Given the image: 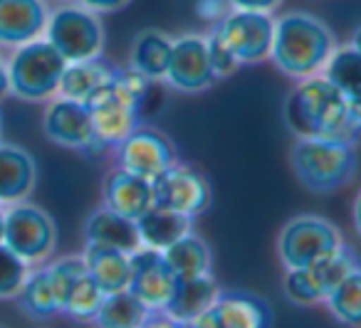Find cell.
<instances>
[{
    "mask_svg": "<svg viewBox=\"0 0 361 328\" xmlns=\"http://www.w3.org/2000/svg\"><path fill=\"white\" fill-rule=\"evenodd\" d=\"M354 144L329 139H297L292 146V168L295 175L312 193H336L349 185L356 175Z\"/></svg>",
    "mask_w": 361,
    "mask_h": 328,
    "instance_id": "3",
    "label": "cell"
},
{
    "mask_svg": "<svg viewBox=\"0 0 361 328\" xmlns=\"http://www.w3.org/2000/svg\"><path fill=\"white\" fill-rule=\"evenodd\" d=\"M37 183V163L30 151L0 141V208L27 200Z\"/></svg>",
    "mask_w": 361,
    "mask_h": 328,
    "instance_id": "17",
    "label": "cell"
},
{
    "mask_svg": "<svg viewBox=\"0 0 361 328\" xmlns=\"http://www.w3.org/2000/svg\"><path fill=\"white\" fill-rule=\"evenodd\" d=\"M116 75V67L111 62L102 57H94V60H85V62H70L62 72L60 80V89H57V96H65V99H75V101H87L97 94L104 84H109L111 77Z\"/></svg>",
    "mask_w": 361,
    "mask_h": 328,
    "instance_id": "19",
    "label": "cell"
},
{
    "mask_svg": "<svg viewBox=\"0 0 361 328\" xmlns=\"http://www.w3.org/2000/svg\"><path fill=\"white\" fill-rule=\"evenodd\" d=\"M231 11H255V13H275L282 0H228Z\"/></svg>",
    "mask_w": 361,
    "mask_h": 328,
    "instance_id": "35",
    "label": "cell"
},
{
    "mask_svg": "<svg viewBox=\"0 0 361 328\" xmlns=\"http://www.w3.org/2000/svg\"><path fill=\"white\" fill-rule=\"evenodd\" d=\"M351 220H354V229L359 232V237H361V193L356 195V200H354V208H351Z\"/></svg>",
    "mask_w": 361,
    "mask_h": 328,
    "instance_id": "38",
    "label": "cell"
},
{
    "mask_svg": "<svg viewBox=\"0 0 361 328\" xmlns=\"http://www.w3.org/2000/svg\"><path fill=\"white\" fill-rule=\"evenodd\" d=\"M67 60L45 40L27 42L16 47V52L8 60V80H11V94L25 101L50 99L60 89L62 72Z\"/></svg>",
    "mask_w": 361,
    "mask_h": 328,
    "instance_id": "4",
    "label": "cell"
},
{
    "mask_svg": "<svg viewBox=\"0 0 361 328\" xmlns=\"http://www.w3.org/2000/svg\"><path fill=\"white\" fill-rule=\"evenodd\" d=\"M0 244H3V208H0Z\"/></svg>",
    "mask_w": 361,
    "mask_h": 328,
    "instance_id": "41",
    "label": "cell"
},
{
    "mask_svg": "<svg viewBox=\"0 0 361 328\" xmlns=\"http://www.w3.org/2000/svg\"><path fill=\"white\" fill-rule=\"evenodd\" d=\"M151 313L154 311L126 289V291L106 294L94 323L97 328H144Z\"/></svg>",
    "mask_w": 361,
    "mask_h": 328,
    "instance_id": "27",
    "label": "cell"
},
{
    "mask_svg": "<svg viewBox=\"0 0 361 328\" xmlns=\"http://www.w3.org/2000/svg\"><path fill=\"white\" fill-rule=\"evenodd\" d=\"M351 47H354L356 52H361V25H356L354 27V32H351V42H349Z\"/></svg>",
    "mask_w": 361,
    "mask_h": 328,
    "instance_id": "40",
    "label": "cell"
},
{
    "mask_svg": "<svg viewBox=\"0 0 361 328\" xmlns=\"http://www.w3.org/2000/svg\"><path fill=\"white\" fill-rule=\"evenodd\" d=\"M188 328H270L272 308L265 298L252 291H221L213 306Z\"/></svg>",
    "mask_w": 361,
    "mask_h": 328,
    "instance_id": "13",
    "label": "cell"
},
{
    "mask_svg": "<svg viewBox=\"0 0 361 328\" xmlns=\"http://www.w3.org/2000/svg\"><path fill=\"white\" fill-rule=\"evenodd\" d=\"M164 82L180 94H201L216 84L208 60V40L201 32H183L173 37Z\"/></svg>",
    "mask_w": 361,
    "mask_h": 328,
    "instance_id": "9",
    "label": "cell"
},
{
    "mask_svg": "<svg viewBox=\"0 0 361 328\" xmlns=\"http://www.w3.org/2000/svg\"><path fill=\"white\" fill-rule=\"evenodd\" d=\"M341 242V232L329 220L319 215H297L280 229L277 254L285 269H305Z\"/></svg>",
    "mask_w": 361,
    "mask_h": 328,
    "instance_id": "8",
    "label": "cell"
},
{
    "mask_svg": "<svg viewBox=\"0 0 361 328\" xmlns=\"http://www.w3.org/2000/svg\"><path fill=\"white\" fill-rule=\"evenodd\" d=\"M218 294H221V286H218V282L211 274L186 279V282H178L171 301L166 303L164 313L173 318V321L191 323L193 318H198L203 311H208L213 306Z\"/></svg>",
    "mask_w": 361,
    "mask_h": 328,
    "instance_id": "22",
    "label": "cell"
},
{
    "mask_svg": "<svg viewBox=\"0 0 361 328\" xmlns=\"http://www.w3.org/2000/svg\"><path fill=\"white\" fill-rule=\"evenodd\" d=\"M272 32H275L272 13L255 11H228L211 27V35L235 57L240 67L270 60Z\"/></svg>",
    "mask_w": 361,
    "mask_h": 328,
    "instance_id": "7",
    "label": "cell"
},
{
    "mask_svg": "<svg viewBox=\"0 0 361 328\" xmlns=\"http://www.w3.org/2000/svg\"><path fill=\"white\" fill-rule=\"evenodd\" d=\"M144 328H188V326L186 323H180V321H173V318L166 316L164 311H154Z\"/></svg>",
    "mask_w": 361,
    "mask_h": 328,
    "instance_id": "36",
    "label": "cell"
},
{
    "mask_svg": "<svg viewBox=\"0 0 361 328\" xmlns=\"http://www.w3.org/2000/svg\"><path fill=\"white\" fill-rule=\"evenodd\" d=\"M0 134H3V121H0Z\"/></svg>",
    "mask_w": 361,
    "mask_h": 328,
    "instance_id": "42",
    "label": "cell"
},
{
    "mask_svg": "<svg viewBox=\"0 0 361 328\" xmlns=\"http://www.w3.org/2000/svg\"><path fill=\"white\" fill-rule=\"evenodd\" d=\"M326 308L339 323L361 328V264L351 269L326 296Z\"/></svg>",
    "mask_w": 361,
    "mask_h": 328,
    "instance_id": "29",
    "label": "cell"
},
{
    "mask_svg": "<svg viewBox=\"0 0 361 328\" xmlns=\"http://www.w3.org/2000/svg\"><path fill=\"white\" fill-rule=\"evenodd\" d=\"M45 0H0V47H20L45 35Z\"/></svg>",
    "mask_w": 361,
    "mask_h": 328,
    "instance_id": "15",
    "label": "cell"
},
{
    "mask_svg": "<svg viewBox=\"0 0 361 328\" xmlns=\"http://www.w3.org/2000/svg\"><path fill=\"white\" fill-rule=\"evenodd\" d=\"M231 11L228 0H196V13L201 20H208L216 25L226 13Z\"/></svg>",
    "mask_w": 361,
    "mask_h": 328,
    "instance_id": "33",
    "label": "cell"
},
{
    "mask_svg": "<svg viewBox=\"0 0 361 328\" xmlns=\"http://www.w3.org/2000/svg\"><path fill=\"white\" fill-rule=\"evenodd\" d=\"M16 298L23 311H25V316H30L32 321H47V318L60 313V298H57L45 264L30 269V274H27L25 284H23Z\"/></svg>",
    "mask_w": 361,
    "mask_h": 328,
    "instance_id": "26",
    "label": "cell"
},
{
    "mask_svg": "<svg viewBox=\"0 0 361 328\" xmlns=\"http://www.w3.org/2000/svg\"><path fill=\"white\" fill-rule=\"evenodd\" d=\"M32 267H27L18 254H13L6 244H0V301L3 298H16L18 291L25 284Z\"/></svg>",
    "mask_w": 361,
    "mask_h": 328,
    "instance_id": "31",
    "label": "cell"
},
{
    "mask_svg": "<svg viewBox=\"0 0 361 328\" xmlns=\"http://www.w3.org/2000/svg\"><path fill=\"white\" fill-rule=\"evenodd\" d=\"M102 198H104V208L136 222L141 215H146L154 208V185H151V180L114 168L104 178Z\"/></svg>",
    "mask_w": 361,
    "mask_h": 328,
    "instance_id": "16",
    "label": "cell"
},
{
    "mask_svg": "<svg viewBox=\"0 0 361 328\" xmlns=\"http://www.w3.org/2000/svg\"><path fill=\"white\" fill-rule=\"evenodd\" d=\"M82 8L97 13V15H109V13H119L129 6L131 0H77Z\"/></svg>",
    "mask_w": 361,
    "mask_h": 328,
    "instance_id": "34",
    "label": "cell"
},
{
    "mask_svg": "<svg viewBox=\"0 0 361 328\" xmlns=\"http://www.w3.org/2000/svg\"><path fill=\"white\" fill-rule=\"evenodd\" d=\"M11 92V80H8V62L0 57V99Z\"/></svg>",
    "mask_w": 361,
    "mask_h": 328,
    "instance_id": "37",
    "label": "cell"
},
{
    "mask_svg": "<svg viewBox=\"0 0 361 328\" xmlns=\"http://www.w3.org/2000/svg\"><path fill=\"white\" fill-rule=\"evenodd\" d=\"M349 111H351V119H354L356 126L361 129V96H356V99H349Z\"/></svg>",
    "mask_w": 361,
    "mask_h": 328,
    "instance_id": "39",
    "label": "cell"
},
{
    "mask_svg": "<svg viewBox=\"0 0 361 328\" xmlns=\"http://www.w3.org/2000/svg\"><path fill=\"white\" fill-rule=\"evenodd\" d=\"M176 286H178V279L166 264L164 252L149 247H139L136 252H131L129 291L139 296L151 311H164Z\"/></svg>",
    "mask_w": 361,
    "mask_h": 328,
    "instance_id": "14",
    "label": "cell"
},
{
    "mask_svg": "<svg viewBox=\"0 0 361 328\" xmlns=\"http://www.w3.org/2000/svg\"><path fill=\"white\" fill-rule=\"evenodd\" d=\"M336 42L329 25L312 13H285L275 18L270 60L282 75L292 80L322 75Z\"/></svg>",
    "mask_w": 361,
    "mask_h": 328,
    "instance_id": "2",
    "label": "cell"
},
{
    "mask_svg": "<svg viewBox=\"0 0 361 328\" xmlns=\"http://www.w3.org/2000/svg\"><path fill=\"white\" fill-rule=\"evenodd\" d=\"M116 153V168L134 173L139 178L154 180L164 173L169 165L176 163V149L164 134L149 126H139L134 134H129L119 146Z\"/></svg>",
    "mask_w": 361,
    "mask_h": 328,
    "instance_id": "12",
    "label": "cell"
},
{
    "mask_svg": "<svg viewBox=\"0 0 361 328\" xmlns=\"http://www.w3.org/2000/svg\"><path fill=\"white\" fill-rule=\"evenodd\" d=\"M85 264L90 277L99 284L104 294L126 291L131 284V254L119 249L102 247V244H85Z\"/></svg>",
    "mask_w": 361,
    "mask_h": 328,
    "instance_id": "20",
    "label": "cell"
},
{
    "mask_svg": "<svg viewBox=\"0 0 361 328\" xmlns=\"http://www.w3.org/2000/svg\"><path fill=\"white\" fill-rule=\"evenodd\" d=\"M164 259L178 282L211 274V264H213L211 247L196 232H188L186 237H180L169 249H164Z\"/></svg>",
    "mask_w": 361,
    "mask_h": 328,
    "instance_id": "25",
    "label": "cell"
},
{
    "mask_svg": "<svg viewBox=\"0 0 361 328\" xmlns=\"http://www.w3.org/2000/svg\"><path fill=\"white\" fill-rule=\"evenodd\" d=\"M171 45H173V37L154 30V27L136 32L129 47V67L144 75L149 82L164 80L171 57Z\"/></svg>",
    "mask_w": 361,
    "mask_h": 328,
    "instance_id": "23",
    "label": "cell"
},
{
    "mask_svg": "<svg viewBox=\"0 0 361 328\" xmlns=\"http://www.w3.org/2000/svg\"><path fill=\"white\" fill-rule=\"evenodd\" d=\"M104 296L106 294L99 289V284L90 277V272L85 277H80L75 282V286L70 289L67 294L65 303H62V311L67 318L72 321H80V323H94L97 313H99L102 303H104Z\"/></svg>",
    "mask_w": 361,
    "mask_h": 328,
    "instance_id": "30",
    "label": "cell"
},
{
    "mask_svg": "<svg viewBox=\"0 0 361 328\" xmlns=\"http://www.w3.org/2000/svg\"><path fill=\"white\" fill-rule=\"evenodd\" d=\"M85 242L102 244V247L119 249V252H136L141 247L136 222L124 215H116L109 208H97L85 222Z\"/></svg>",
    "mask_w": 361,
    "mask_h": 328,
    "instance_id": "18",
    "label": "cell"
},
{
    "mask_svg": "<svg viewBox=\"0 0 361 328\" xmlns=\"http://www.w3.org/2000/svg\"><path fill=\"white\" fill-rule=\"evenodd\" d=\"M3 244L27 267H40L57 247L55 220L25 200L8 205V210H3Z\"/></svg>",
    "mask_w": 361,
    "mask_h": 328,
    "instance_id": "5",
    "label": "cell"
},
{
    "mask_svg": "<svg viewBox=\"0 0 361 328\" xmlns=\"http://www.w3.org/2000/svg\"><path fill=\"white\" fill-rule=\"evenodd\" d=\"M285 124L297 139H329L356 144L361 129L351 119L349 101L322 75L300 80L285 99Z\"/></svg>",
    "mask_w": 361,
    "mask_h": 328,
    "instance_id": "1",
    "label": "cell"
},
{
    "mask_svg": "<svg viewBox=\"0 0 361 328\" xmlns=\"http://www.w3.org/2000/svg\"><path fill=\"white\" fill-rule=\"evenodd\" d=\"M136 229H139L141 247L164 252L173 242H178L180 237H186L188 232H193V220L186 217V215L173 213V210L154 205L149 213L136 220Z\"/></svg>",
    "mask_w": 361,
    "mask_h": 328,
    "instance_id": "21",
    "label": "cell"
},
{
    "mask_svg": "<svg viewBox=\"0 0 361 328\" xmlns=\"http://www.w3.org/2000/svg\"><path fill=\"white\" fill-rule=\"evenodd\" d=\"M45 40L65 57L67 65L94 60L104 52V25L97 13L82 8L80 3L60 6L50 11Z\"/></svg>",
    "mask_w": 361,
    "mask_h": 328,
    "instance_id": "6",
    "label": "cell"
},
{
    "mask_svg": "<svg viewBox=\"0 0 361 328\" xmlns=\"http://www.w3.org/2000/svg\"><path fill=\"white\" fill-rule=\"evenodd\" d=\"M206 40H208V60H211V70H213V75H216V80H226V77H231L233 72L240 67L238 65V60L216 40V37L211 35V32L206 35Z\"/></svg>",
    "mask_w": 361,
    "mask_h": 328,
    "instance_id": "32",
    "label": "cell"
},
{
    "mask_svg": "<svg viewBox=\"0 0 361 328\" xmlns=\"http://www.w3.org/2000/svg\"><path fill=\"white\" fill-rule=\"evenodd\" d=\"M359 264L361 262H359V257H356L354 249H351L346 242H341L339 247H334L331 252H326L324 257L317 259L314 264L305 267V274H307V279H310V284H312V289H314L319 303H324L326 296L331 294V289H334L336 284H339L341 279L351 272V269L359 267Z\"/></svg>",
    "mask_w": 361,
    "mask_h": 328,
    "instance_id": "24",
    "label": "cell"
},
{
    "mask_svg": "<svg viewBox=\"0 0 361 328\" xmlns=\"http://www.w3.org/2000/svg\"><path fill=\"white\" fill-rule=\"evenodd\" d=\"M42 131L52 144L62 146V149L82 151L87 156L104 153V149L97 144L90 109L82 101L65 99V96L52 99L42 116Z\"/></svg>",
    "mask_w": 361,
    "mask_h": 328,
    "instance_id": "11",
    "label": "cell"
},
{
    "mask_svg": "<svg viewBox=\"0 0 361 328\" xmlns=\"http://www.w3.org/2000/svg\"><path fill=\"white\" fill-rule=\"evenodd\" d=\"M322 77L339 94H344L346 101L361 96V52L351 45H336L322 70Z\"/></svg>",
    "mask_w": 361,
    "mask_h": 328,
    "instance_id": "28",
    "label": "cell"
},
{
    "mask_svg": "<svg viewBox=\"0 0 361 328\" xmlns=\"http://www.w3.org/2000/svg\"><path fill=\"white\" fill-rule=\"evenodd\" d=\"M151 185H154V205L186 215L191 220L206 213L208 205H211L208 180L198 170H193L191 165H183L178 160L169 165L159 178L151 180Z\"/></svg>",
    "mask_w": 361,
    "mask_h": 328,
    "instance_id": "10",
    "label": "cell"
}]
</instances>
